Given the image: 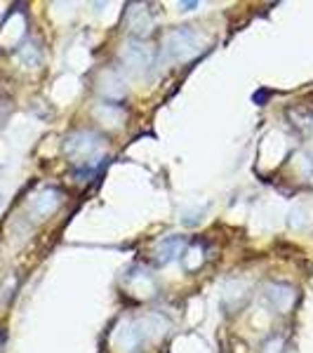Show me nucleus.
Masks as SVG:
<instances>
[{
    "label": "nucleus",
    "instance_id": "7ed1b4c3",
    "mask_svg": "<svg viewBox=\"0 0 313 353\" xmlns=\"http://www.w3.org/2000/svg\"><path fill=\"white\" fill-rule=\"evenodd\" d=\"M61 201H64V193L54 186H45L28 201V214L33 219H48L59 210Z\"/></svg>",
    "mask_w": 313,
    "mask_h": 353
},
{
    "label": "nucleus",
    "instance_id": "9b49d317",
    "mask_svg": "<svg viewBox=\"0 0 313 353\" xmlns=\"http://www.w3.org/2000/svg\"><path fill=\"white\" fill-rule=\"evenodd\" d=\"M309 130H311V132H313V116L309 118Z\"/></svg>",
    "mask_w": 313,
    "mask_h": 353
},
{
    "label": "nucleus",
    "instance_id": "423d86ee",
    "mask_svg": "<svg viewBox=\"0 0 313 353\" xmlns=\"http://www.w3.org/2000/svg\"><path fill=\"white\" fill-rule=\"evenodd\" d=\"M269 292H266V297H269V301L273 306H276V311H281V313H287L290 311V306L294 304V290L285 285V283H271L269 288Z\"/></svg>",
    "mask_w": 313,
    "mask_h": 353
},
{
    "label": "nucleus",
    "instance_id": "6e6552de",
    "mask_svg": "<svg viewBox=\"0 0 313 353\" xmlns=\"http://www.w3.org/2000/svg\"><path fill=\"white\" fill-rule=\"evenodd\" d=\"M118 337H123V353H137L139 351V344H141V334L137 332V327H132L128 323V325L121 327V332H118Z\"/></svg>",
    "mask_w": 313,
    "mask_h": 353
},
{
    "label": "nucleus",
    "instance_id": "0eeeda50",
    "mask_svg": "<svg viewBox=\"0 0 313 353\" xmlns=\"http://www.w3.org/2000/svg\"><path fill=\"white\" fill-rule=\"evenodd\" d=\"M128 26L130 31L137 33V36H146L153 26V17L144 5H130L128 10Z\"/></svg>",
    "mask_w": 313,
    "mask_h": 353
},
{
    "label": "nucleus",
    "instance_id": "20e7f679",
    "mask_svg": "<svg viewBox=\"0 0 313 353\" xmlns=\"http://www.w3.org/2000/svg\"><path fill=\"white\" fill-rule=\"evenodd\" d=\"M121 57L132 71H146V68L153 64V50L146 43H139V41H130L123 48Z\"/></svg>",
    "mask_w": 313,
    "mask_h": 353
},
{
    "label": "nucleus",
    "instance_id": "f257e3e1",
    "mask_svg": "<svg viewBox=\"0 0 313 353\" xmlns=\"http://www.w3.org/2000/svg\"><path fill=\"white\" fill-rule=\"evenodd\" d=\"M101 146H104V137L97 134L94 130H78L68 134L64 141L66 156L76 163V168L101 161Z\"/></svg>",
    "mask_w": 313,
    "mask_h": 353
},
{
    "label": "nucleus",
    "instance_id": "1a4fd4ad",
    "mask_svg": "<svg viewBox=\"0 0 313 353\" xmlns=\"http://www.w3.org/2000/svg\"><path fill=\"white\" fill-rule=\"evenodd\" d=\"M19 59L26 66H36L41 61V52H38L36 45H24V48H19Z\"/></svg>",
    "mask_w": 313,
    "mask_h": 353
},
{
    "label": "nucleus",
    "instance_id": "9d476101",
    "mask_svg": "<svg viewBox=\"0 0 313 353\" xmlns=\"http://www.w3.org/2000/svg\"><path fill=\"white\" fill-rule=\"evenodd\" d=\"M179 8L184 10V12H189L191 8H198V3H179Z\"/></svg>",
    "mask_w": 313,
    "mask_h": 353
},
{
    "label": "nucleus",
    "instance_id": "39448f33",
    "mask_svg": "<svg viewBox=\"0 0 313 353\" xmlns=\"http://www.w3.org/2000/svg\"><path fill=\"white\" fill-rule=\"evenodd\" d=\"M184 245H186V238L184 236H170L165 241L158 243V250H156V257H158V264H170V261L184 257Z\"/></svg>",
    "mask_w": 313,
    "mask_h": 353
},
{
    "label": "nucleus",
    "instance_id": "f03ea898",
    "mask_svg": "<svg viewBox=\"0 0 313 353\" xmlns=\"http://www.w3.org/2000/svg\"><path fill=\"white\" fill-rule=\"evenodd\" d=\"M203 45H205V41L196 28L179 26V28H174L172 33H168V38H165V52L172 57V59L186 61L201 52Z\"/></svg>",
    "mask_w": 313,
    "mask_h": 353
}]
</instances>
